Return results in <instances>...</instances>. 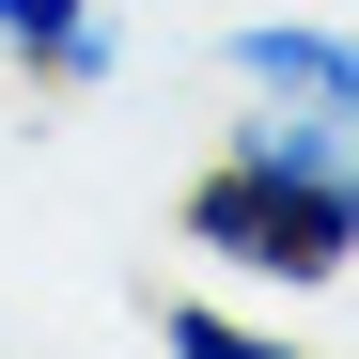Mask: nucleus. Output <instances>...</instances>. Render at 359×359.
<instances>
[{
  "mask_svg": "<svg viewBox=\"0 0 359 359\" xmlns=\"http://www.w3.org/2000/svg\"><path fill=\"white\" fill-rule=\"evenodd\" d=\"M219 94L234 126L172 188V234L266 297L359 281V16H234Z\"/></svg>",
  "mask_w": 359,
  "mask_h": 359,
  "instance_id": "nucleus-1",
  "label": "nucleus"
},
{
  "mask_svg": "<svg viewBox=\"0 0 359 359\" xmlns=\"http://www.w3.org/2000/svg\"><path fill=\"white\" fill-rule=\"evenodd\" d=\"M0 79L109 94V79H126V16H109V0H0Z\"/></svg>",
  "mask_w": 359,
  "mask_h": 359,
  "instance_id": "nucleus-2",
  "label": "nucleus"
},
{
  "mask_svg": "<svg viewBox=\"0 0 359 359\" xmlns=\"http://www.w3.org/2000/svg\"><path fill=\"white\" fill-rule=\"evenodd\" d=\"M156 344H172V359H250V344H281V328L234 313V297H203V281H172V297H156Z\"/></svg>",
  "mask_w": 359,
  "mask_h": 359,
  "instance_id": "nucleus-3",
  "label": "nucleus"
}]
</instances>
